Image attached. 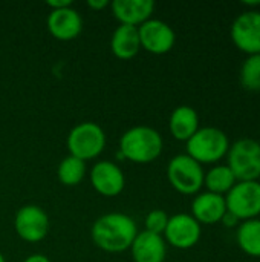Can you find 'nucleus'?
Masks as SVG:
<instances>
[{
	"instance_id": "25",
	"label": "nucleus",
	"mask_w": 260,
	"mask_h": 262,
	"mask_svg": "<svg viewBox=\"0 0 260 262\" xmlns=\"http://www.w3.org/2000/svg\"><path fill=\"white\" fill-rule=\"evenodd\" d=\"M46 5L51 8V11H54V9L69 8V6H72V2H70V0H48Z\"/></svg>"
},
{
	"instance_id": "24",
	"label": "nucleus",
	"mask_w": 260,
	"mask_h": 262,
	"mask_svg": "<svg viewBox=\"0 0 260 262\" xmlns=\"http://www.w3.org/2000/svg\"><path fill=\"white\" fill-rule=\"evenodd\" d=\"M221 223L225 226V227H236V226H239L241 224V220L236 216V215H233L231 212H225V215L222 216V220H221Z\"/></svg>"
},
{
	"instance_id": "8",
	"label": "nucleus",
	"mask_w": 260,
	"mask_h": 262,
	"mask_svg": "<svg viewBox=\"0 0 260 262\" xmlns=\"http://www.w3.org/2000/svg\"><path fill=\"white\" fill-rule=\"evenodd\" d=\"M14 227L17 235L23 241L38 243L44 239L49 232V218L41 207L35 204H28L17 210Z\"/></svg>"
},
{
	"instance_id": "5",
	"label": "nucleus",
	"mask_w": 260,
	"mask_h": 262,
	"mask_svg": "<svg viewBox=\"0 0 260 262\" xmlns=\"http://www.w3.org/2000/svg\"><path fill=\"white\" fill-rule=\"evenodd\" d=\"M106 147V134L93 121H84L72 127L67 135L69 155L83 160L97 158Z\"/></svg>"
},
{
	"instance_id": "16",
	"label": "nucleus",
	"mask_w": 260,
	"mask_h": 262,
	"mask_svg": "<svg viewBox=\"0 0 260 262\" xmlns=\"http://www.w3.org/2000/svg\"><path fill=\"white\" fill-rule=\"evenodd\" d=\"M112 12L121 25L139 26L150 20L153 14V0H115L110 3Z\"/></svg>"
},
{
	"instance_id": "11",
	"label": "nucleus",
	"mask_w": 260,
	"mask_h": 262,
	"mask_svg": "<svg viewBox=\"0 0 260 262\" xmlns=\"http://www.w3.org/2000/svg\"><path fill=\"white\" fill-rule=\"evenodd\" d=\"M164 235L170 246L179 250H187L199 243L201 224L192 215L178 213L169 218Z\"/></svg>"
},
{
	"instance_id": "19",
	"label": "nucleus",
	"mask_w": 260,
	"mask_h": 262,
	"mask_svg": "<svg viewBox=\"0 0 260 262\" xmlns=\"http://www.w3.org/2000/svg\"><path fill=\"white\" fill-rule=\"evenodd\" d=\"M238 246L239 249L253 258H260V220H248L239 224L238 229Z\"/></svg>"
},
{
	"instance_id": "26",
	"label": "nucleus",
	"mask_w": 260,
	"mask_h": 262,
	"mask_svg": "<svg viewBox=\"0 0 260 262\" xmlns=\"http://www.w3.org/2000/svg\"><path fill=\"white\" fill-rule=\"evenodd\" d=\"M109 5H110L109 0H87V6L95 11H101V9L107 8Z\"/></svg>"
},
{
	"instance_id": "22",
	"label": "nucleus",
	"mask_w": 260,
	"mask_h": 262,
	"mask_svg": "<svg viewBox=\"0 0 260 262\" xmlns=\"http://www.w3.org/2000/svg\"><path fill=\"white\" fill-rule=\"evenodd\" d=\"M241 84L251 92L260 91V54L248 55L241 68Z\"/></svg>"
},
{
	"instance_id": "17",
	"label": "nucleus",
	"mask_w": 260,
	"mask_h": 262,
	"mask_svg": "<svg viewBox=\"0 0 260 262\" xmlns=\"http://www.w3.org/2000/svg\"><path fill=\"white\" fill-rule=\"evenodd\" d=\"M110 49L113 55L121 60L133 58L141 49L138 28L130 25H120L112 34Z\"/></svg>"
},
{
	"instance_id": "9",
	"label": "nucleus",
	"mask_w": 260,
	"mask_h": 262,
	"mask_svg": "<svg viewBox=\"0 0 260 262\" xmlns=\"http://www.w3.org/2000/svg\"><path fill=\"white\" fill-rule=\"evenodd\" d=\"M234 46L248 54H260V11H247L238 15L231 25Z\"/></svg>"
},
{
	"instance_id": "14",
	"label": "nucleus",
	"mask_w": 260,
	"mask_h": 262,
	"mask_svg": "<svg viewBox=\"0 0 260 262\" xmlns=\"http://www.w3.org/2000/svg\"><path fill=\"white\" fill-rule=\"evenodd\" d=\"M225 212H227L225 196L211 192L199 193L192 203V216L199 224L211 226L221 223Z\"/></svg>"
},
{
	"instance_id": "23",
	"label": "nucleus",
	"mask_w": 260,
	"mask_h": 262,
	"mask_svg": "<svg viewBox=\"0 0 260 262\" xmlns=\"http://www.w3.org/2000/svg\"><path fill=\"white\" fill-rule=\"evenodd\" d=\"M169 215L164 212V210H152L147 216H146V230L150 232V233H155V235H162L166 232V227H167V223H169Z\"/></svg>"
},
{
	"instance_id": "2",
	"label": "nucleus",
	"mask_w": 260,
	"mask_h": 262,
	"mask_svg": "<svg viewBox=\"0 0 260 262\" xmlns=\"http://www.w3.org/2000/svg\"><path fill=\"white\" fill-rule=\"evenodd\" d=\"M162 152V137L149 126H136L120 138V155L136 164L155 161Z\"/></svg>"
},
{
	"instance_id": "18",
	"label": "nucleus",
	"mask_w": 260,
	"mask_h": 262,
	"mask_svg": "<svg viewBox=\"0 0 260 262\" xmlns=\"http://www.w3.org/2000/svg\"><path fill=\"white\" fill-rule=\"evenodd\" d=\"M169 127L173 138L187 143L199 129L198 112L192 106H178L170 115Z\"/></svg>"
},
{
	"instance_id": "7",
	"label": "nucleus",
	"mask_w": 260,
	"mask_h": 262,
	"mask_svg": "<svg viewBox=\"0 0 260 262\" xmlns=\"http://www.w3.org/2000/svg\"><path fill=\"white\" fill-rule=\"evenodd\" d=\"M227 210L236 215L241 221L254 220L260 215L259 181H238L225 195Z\"/></svg>"
},
{
	"instance_id": "28",
	"label": "nucleus",
	"mask_w": 260,
	"mask_h": 262,
	"mask_svg": "<svg viewBox=\"0 0 260 262\" xmlns=\"http://www.w3.org/2000/svg\"><path fill=\"white\" fill-rule=\"evenodd\" d=\"M0 262H5V258H3V255L0 253Z\"/></svg>"
},
{
	"instance_id": "10",
	"label": "nucleus",
	"mask_w": 260,
	"mask_h": 262,
	"mask_svg": "<svg viewBox=\"0 0 260 262\" xmlns=\"http://www.w3.org/2000/svg\"><path fill=\"white\" fill-rule=\"evenodd\" d=\"M139 43L147 52L162 55L173 49L176 35L170 25L162 20L150 18L138 26Z\"/></svg>"
},
{
	"instance_id": "3",
	"label": "nucleus",
	"mask_w": 260,
	"mask_h": 262,
	"mask_svg": "<svg viewBox=\"0 0 260 262\" xmlns=\"http://www.w3.org/2000/svg\"><path fill=\"white\" fill-rule=\"evenodd\" d=\"M230 140L218 127H199L187 141V155L199 164H213L227 157Z\"/></svg>"
},
{
	"instance_id": "21",
	"label": "nucleus",
	"mask_w": 260,
	"mask_h": 262,
	"mask_svg": "<svg viewBox=\"0 0 260 262\" xmlns=\"http://www.w3.org/2000/svg\"><path fill=\"white\" fill-rule=\"evenodd\" d=\"M86 175V163L80 158H75L72 155L61 160L57 169L58 181L67 187L78 186Z\"/></svg>"
},
{
	"instance_id": "20",
	"label": "nucleus",
	"mask_w": 260,
	"mask_h": 262,
	"mask_svg": "<svg viewBox=\"0 0 260 262\" xmlns=\"http://www.w3.org/2000/svg\"><path fill=\"white\" fill-rule=\"evenodd\" d=\"M236 183L238 180L227 164L215 166L204 177V186L207 187V192L222 196H225L234 187Z\"/></svg>"
},
{
	"instance_id": "13",
	"label": "nucleus",
	"mask_w": 260,
	"mask_h": 262,
	"mask_svg": "<svg viewBox=\"0 0 260 262\" xmlns=\"http://www.w3.org/2000/svg\"><path fill=\"white\" fill-rule=\"evenodd\" d=\"M48 29L57 40L69 41L80 35L83 29V18L72 6L54 9L48 17Z\"/></svg>"
},
{
	"instance_id": "27",
	"label": "nucleus",
	"mask_w": 260,
	"mask_h": 262,
	"mask_svg": "<svg viewBox=\"0 0 260 262\" xmlns=\"http://www.w3.org/2000/svg\"><path fill=\"white\" fill-rule=\"evenodd\" d=\"M23 262H51L49 258H46L44 255H40V253H35V255H31L28 256Z\"/></svg>"
},
{
	"instance_id": "6",
	"label": "nucleus",
	"mask_w": 260,
	"mask_h": 262,
	"mask_svg": "<svg viewBox=\"0 0 260 262\" xmlns=\"http://www.w3.org/2000/svg\"><path fill=\"white\" fill-rule=\"evenodd\" d=\"M202 164L195 161L187 154L176 155L169 161L167 178L172 187L182 195H195L204 186Z\"/></svg>"
},
{
	"instance_id": "1",
	"label": "nucleus",
	"mask_w": 260,
	"mask_h": 262,
	"mask_svg": "<svg viewBox=\"0 0 260 262\" xmlns=\"http://www.w3.org/2000/svg\"><path fill=\"white\" fill-rule=\"evenodd\" d=\"M136 235L135 221L124 213L103 215L92 226V239L95 246L109 253L130 250Z\"/></svg>"
},
{
	"instance_id": "12",
	"label": "nucleus",
	"mask_w": 260,
	"mask_h": 262,
	"mask_svg": "<svg viewBox=\"0 0 260 262\" xmlns=\"http://www.w3.org/2000/svg\"><path fill=\"white\" fill-rule=\"evenodd\" d=\"M90 183L103 196H116L124 190L126 178L123 170L112 161H98L90 170Z\"/></svg>"
},
{
	"instance_id": "15",
	"label": "nucleus",
	"mask_w": 260,
	"mask_h": 262,
	"mask_svg": "<svg viewBox=\"0 0 260 262\" xmlns=\"http://www.w3.org/2000/svg\"><path fill=\"white\" fill-rule=\"evenodd\" d=\"M130 252L135 262H164L167 256V246L161 235L144 230L136 235Z\"/></svg>"
},
{
	"instance_id": "4",
	"label": "nucleus",
	"mask_w": 260,
	"mask_h": 262,
	"mask_svg": "<svg viewBox=\"0 0 260 262\" xmlns=\"http://www.w3.org/2000/svg\"><path fill=\"white\" fill-rule=\"evenodd\" d=\"M228 167L238 181H259L260 143L253 138L238 140L228 149Z\"/></svg>"
}]
</instances>
